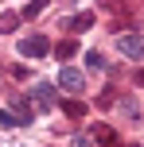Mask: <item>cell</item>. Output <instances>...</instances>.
<instances>
[{"label":"cell","mask_w":144,"mask_h":147,"mask_svg":"<svg viewBox=\"0 0 144 147\" xmlns=\"http://www.w3.org/2000/svg\"><path fill=\"white\" fill-rule=\"evenodd\" d=\"M117 51L125 58H144V35H121L117 39Z\"/></svg>","instance_id":"1"},{"label":"cell","mask_w":144,"mask_h":147,"mask_svg":"<svg viewBox=\"0 0 144 147\" xmlns=\"http://www.w3.org/2000/svg\"><path fill=\"white\" fill-rule=\"evenodd\" d=\"M136 81H140V85H144V70H140V74H136Z\"/></svg>","instance_id":"9"},{"label":"cell","mask_w":144,"mask_h":147,"mask_svg":"<svg viewBox=\"0 0 144 147\" xmlns=\"http://www.w3.org/2000/svg\"><path fill=\"white\" fill-rule=\"evenodd\" d=\"M47 51H51V47H47L43 35H31V39H23V43H20V54H27V58H43Z\"/></svg>","instance_id":"3"},{"label":"cell","mask_w":144,"mask_h":147,"mask_svg":"<svg viewBox=\"0 0 144 147\" xmlns=\"http://www.w3.org/2000/svg\"><path fill=\"white\" fill-rule=\"evenodd\" d=\"M0 124H4V128H16V124H27V120H20L16 112H0Z\"/></svg>","instance_id":"7"},{"label":"cell","mask_w":144,"mask_h":147,"mask_svg":"<svg viewBox=\"0 0 144 147\" xmlns=\"http://www.w3.org/2000/svg\"><path fill=\"white\" fill-rule=\"evenodd\" d=\"M62 112H66V116H86V105H82V101H66Z\"/></svg>","instance_id":"6"},{"label":"cell","mask_w":144,"mask_h":147,"mask_svg":"<svg viewBox=\"0 0 144 147\" xmlns=\"http://www.w3.org/2000/svg\"><path fill=\"white\" fill-rule=\"evenodd\" d=\"M31 97H35V105L39 109H55V85H47V81H35V89H31Z\"/></svg>","instance_id":"4"},{"label":"cell","mask_w":144,"mask_h":147,"mask_svg":"<svg viewBox=\"0 0 144 147\" xmlns=\"http://www.w3.org/2000/svg\"><path fill=\"white\" fill-rule=\"evenodd\" d=\"M90 23H93V16H90V12H82V16H74V20H70V31H86Z\"/></svg>","instance_id":"5"},{"label":"cell","mask_w":144,"mask_h":147,"mask_svg":"<svg viewBox=\"0 0 144 147\" xmlns=\"http://www.w3.org/2000/svg\"><path fill=\"white\" fill-rule=\"evenodd\" d=\"M86 66H90V70H105V58H101V54H86Z\"/></svg>","instance_id":"8"},{"label":"cell","mask_w":144,"mask_h":147,"mask_svg":"<svg viewBox=\"0 0 144 147\" xmlns=\"http://www.w3.org/2000/svg\"><path fill=\"white\" fill-rule=\"evenodd\" d=\"M59 85L66 89V93H82L86 78H82V70H74V66H62V74H59Z\"/></svg>","instance_id":"2"}]
</instances>
